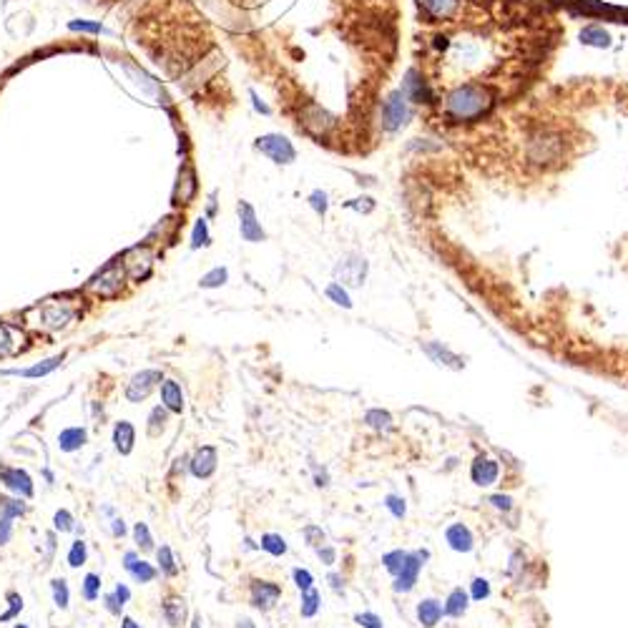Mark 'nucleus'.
I'll list each match as a JSON object with an SVG mask.
<instances>
[{"label":"nucleus","mask_w":628,"mask_h":628,"mask_svg":"<svg viewBox=\"0 0 628 628\" xmlns=\"http://www.w3.org/2000/svg\"><path fill=\"white\" fill-rule=\"evenodd\" d=\"M76 317H78V307H76L71 299H56V297L36 304V307L28 312L31 325L41 327V330H48V332L66 330Z\"/></svg>","instance_id":"f257e3e1"},{"label":"nucleus","mask_w":628,"mask_h":628,"mask_svg":"<svg viewBox=\"0 0 628 628\" xmlns=\"http://www.w3.org/2000/svg\"><path fill=\"white\" fill-rule=\"evenodd\" d=\"M492 103V96L482 86H462L447 96V113L455 121H470L485 113Z\"/></svg>","instance_id":"f03ea898"},{"label":"nucleus","mask_w":628,"mask_h":628,"mask_svg":"<svg viewBox=\"0 0 628 628\" xmlns=\"http://www.w3.org/2000/svg\"><path fill=\"white\" fill-rule=\"evenodd\" d=\"M123 282H126V269L123 264H121V259H116V262L106 264L98 274H93V277L86 282V292H91L98 299H113L123 292Z\"/></svg>","instance_id":"7ed1b4c3"},{"label":"nucleus","mask_w":628,"mask_h":628,"mask_svg":"<svg viewBox=\"0 0 628 628\" xmlns=\"http://www.w3.org/2000/svg\"><path fill=\"white\" fill-rule=\"evenodd\" d=\"M560 153H563V141L553 131L535 133L528 143V158L533 163H538V166H548V163L558 161Z\"/></svg>","instance_id":"20e7f679"},{"label":"nucleus","mask_w":628,"mask_h":628,"mask_svg":"<svg viewBox=\"0 0 628 628\" xmlns=\"http://www.w3.org/2000/svg\"><path fill=\"white\" fill-rule=\"evenodd\" d=\"M163 380V372L161 370H141L136 372V375L128 380V385H126V400L133 405L143 402V400L148 397V395L153 392V390L161 385Z\"/></svg>","instance_id":"39448f33"},{"label":"nucleus","mask_w":628,"mask_h":628,"mask_svg":"<svg viewBox=\"0 0 628 628\" xmlns=\"http://www.w3.org/2000/svg\"><path fill=\"white\" fill-rule=\"evenodd\" d=\"M0 482L11 495H18L23 500H31L36 487H33V477L28 475V470L16 465H0Z\"/></svg>","instance_id":"423d86ee"},{"label":"nucleus","mask_w":628,"mask_h":628,"mask_svg":"<svg viewBox=\"0 0 628 628\" xmlns=\"http://www.w3.org/2000/svg\"><path fill=\"white\" fill-rule=\"evenodd\" d=\"M335 277L340 279V284H347V287H362L367 277L365 257H360V254H345V257L337 262Z\"/></svg>","instance_id":"0eeeda50"},{"label":"nucleus","mask_w":628,"mask_h":628,"mask_svg":"<svg viewBox=\"0 0 628 628\" xmlns=\"http://www.w3.org/2000/svg\"><path fill=\"white\" fill-rule=\"evenodd\" d=\"M121 264H123L126 269V277H131L133 282H141V279H146L148 272H151L153 254L148 246H133V249H128L123 254Z\"/></svg>","instance_id":"6e6552de"},{"label":"nucleus","mask_w":628,"mask_h":628,"mask_svg":"<svg viewBox=\"0 0 628 628\" xmlns=\"http://www.w3.org/2000/svg\"><path fill=\"white\" fill-rule=\"evenodd\" d=\"M427 550H417V553H407L405 555V563L400 568V573L395 576V591L397 593H407L415 588L420 578V571H422L425 558H427Z\"/></svg>","instance_id":"1a4fd4ad"},{"label":"nucleus","mask_w":628,"mask_h":628,"mask_svg":"<svg viewBox=\"0 0 628 628\" xmlns=\"http://www.w3.org/2000/svg\"><path fill=\"white\" fill-rule=\"evenodd\" d=\"M279 598H282V586L274 581H251L249 586V601L251 606L257 608V611L267 613L272 611L274 606L279 603Z\"/></svg>","instance_id":"9d476101"},{"label":"nucleus","mask_w":628,"mask_h":628,"mask_svg":"<svg viewBox=\"0 0 628 628\" xmlns=\"http://www.w3.org/2000/svg\"><path fill=\"white\" fill-rule=\"evenodd\" d=\"M257 148L262 153H267L269 158H274L277 163H292L294 156H297L292 143L284 136H277V133H267V136L257 138Z\"/></svg>","instance_id":"9b49d317"},{"label":"nucleus","mask_w":628,"mask_h":628,"mask_svg":"<svg viewBox=\"0 0 628 628\" xmlns=\"http://www.w3.org/2000/svg\"><path fill=\"white\" fill-rule=\"evenodd\" d=\"M123 568H126V573H128V576H131L136 583H141V586H143V583L156 581V576H158L156 565H151L148 560H143L141 555H138V550H126V553H123Z\"/></svg>","instance_id":"f8f14e48"},{"label":"nucleus","mask_w":628,"mask_h":628,"mask_svg":"<svg viewBox=\"0 0 628 628\" xmlns=\"http://www.w3.org/2000/svg\"><path fill=\"white\" fill-rule=\"evenodd\" d=\"M385 126H388L390 131H395V128H400V126L407 123L410 118V108H407V96L400 91V93H392L388 98V103H385Z\"/></svg>","instance_id":"ddd939ff"},{"label":"nucleus","mask_w":628,"mask_h":628,"mask_svg":"<svg viewBox=\"0 0 628 628\" xmlns=\"http://www.w3.org/2000/svg\"><path fill=\"white\" fill-rule=\"evenodd\" d=\"M216 462H219V457H216V447L204 445L194 452L191 460H188V470H191V475L194 477H199V480H206V477H211L216 472Z\"/></svg>","instance_id":"4468645a"},{"label":"nucleus","mask_w":628,"mask_h":628,"mask_svg":"<svg viewBox=\"0 0 628 628\" xmlns=\"http://www.w3.org/2000/svg\"><path fill=\"white\" fill-rule=\"evenodd\" d=\"M158 390H161V405L168 410V412L181 415L183 410H186L183 390H181V385H178L176 380H171V377H163L161 385H158Z\"/></svg>","instance_id":"2eb2a0df"},{"label":"nucleus","mask_w":628,"mask_h":628,"mask_svg":"<svg viewBox=\"0 0 628 628\" xmlns=\"http://www.w3.org/2000/svg\"><path fill=\"white\" fill-rule=\"evenodd\" d=\"M161 613H163V621L168 623L171 628H181L188 618V606H186V598L183 596H166L161 603Z\"/></svg>","instance_id":"dca6fc26"},{"label":"nucleus","mask_w":628,"mask_h":628,"mask_svg":"<svg viewBox=\"0 0 628 628\" xmlns=\"http://www.w3.org/2000/svg\"><path fill=\"white\" fill-rule=\"evenodd\" d=\"M239 229H241V236H244L246 241H251V244H257V241H264L267 239V234H264L262 224L257 221V214H254V209H251L249 204H239Z\"/></svg>","instance_id":"f3484780"},{"label":"nucleus","mask_w":628,"mask_h":628,"mask_svg":"<svg viewBox=\"0 0 628 628\" xmlns=\"http://www.w3.org/2000/svg\"><path fill=\"white\" fill-rule=\"evenodd\" d=\"M88 445V430L81 427V425H74V427H66L58 432V450L61 452H78Z\"/></svg>","instance_id":"a211bd4d"},{"label":"nucleus","mask_w":628,"mask_h":628,"mask_svg":"<svg viewBox=\"0 0 628 628\" xmlns=\"http://www.w3.org/2000/svg\"><path fill=\"white\" fill-rule=\"evenodd\" d=\"M66 355H56V357H48L43 362H36L33 367H23V370H3L0 375H16V377H26V380H38V377H46L51 375L53 370L63 365Z\"/></svg>","instance_id":"6ab92c4d"},{"label":"nucleus","mask_w":628,"mask_h":628,"mask_svg":"<svg viewBox=\"0 0 628 628\" xmlns=\"http://www.w3.org/2000/svg\"><path fill=\"white\" fill-rule=\"evenodd\" d=\"M133 445H136V427L128 420H118L113 425V447L118 455H131Z\"/></svg>","instance_id":"aec40b11"},{"label":"nucleus","mask_w":628,"mask_h":628,"mask_svg":"<svg viewBox=\"0 0 628 628\" xmlns=\"http://www.w3.org/2000/svg\"><path fill=\"white\" fill-rule=\"evenodd\" d=\"M497 475H500V465H497L495 460H490V457H477V460L472 462V467H470L472 482H475V485H480V487L492 485V482L497 480Z\"/></svg>","instance_id":"412c9836"},{"label":"nucleus","mask_w":628,"mask_h":628,"mask_svg":"<svg viewBox=\"0 0 628 628\" xmlns=\"http://www.w3.org/2000/svg\"><path fill=\"white\" fill-rule=\"evenodd\" d=\"M445 538H447V543H450V548L457 550V553H470L472 543H475V540H472L470 528H467V525H462V523L450 525V528H447V533H445Z\"/></svg>","instance_id":"4be33fe9"},{"label":"nucleus","mask_w":628,"mask_h":628,"mask_svg":"<svg viewBox=\"0 0 628 628\" xmlns=\"http://www.w3.org/2000/svg\"><path fill=\"white\" fill-rule=\"evenodd\" d=\"M440 618H442V606H440V601H435V598H425V601H420L417 621L422 623L425 628H435Z\"/></svg>","instance_id":"5701e85b"},{"label":"nucleus","mask_w":628,"mask_h":628,"mask_svg":"<svg viewBox=\"0 0 628 628\" xmlns=\"http://www.w3.org/2000/svg\"><path fill=\"white\" fill-rule=\"evenodd\" d=\"M425 352H427L430 357H432L437 365H445V367H452V370H462L465 367V362L460 360L457 355H452L447 347L442 345H425Z\"/></svg>","instance_id":"b1692460"},{"label":"nucleus","mask_w":628,"mask_h":628,"mask_svg":"<svg viewBox=\"0 0 628 628\" xmlns=\"http://www.w3.org/2000/svg\"><path fill=\"white\" fill-rule=\"evenodd\" d=\"M465 611H467V593L462 591V588H452L445 606H442V613H447V616L452 618H460L465 616Z\"/></svg>","instance_id":"393cba45"},{"label":"nucleus","mask_w":628,"mask_h":628,"mask_svg":"<svg viewBox=\"0 0 628 628\" xmlns=\"http://www.w3.org/2000/svg\"><path fill=\"white\" fill-rule=\"evenodd\" d=\"M156 563H158V571H161L166 578L178 576V563H176V555H173L171 545H161V548H156Z\"/></svg>","instance_id":"a878e982"},{"label":"nucleus","mask_w":628,"mask_h":628,"mask_svg":"<svg viewBox=\"0 0 628 628\" xmlns=\"http://www.w3.org/2000/svg\"><path fill=\"white\" fill-rule=\"evenodd\" d=\"M166 422H168V410L163 407V405H156V407L148 412V425H146L148 437H158V435L166 430Z\"/></svg>","instance_id":"bb28decb"},{"label":"nucleus","mask_w":628,"mask_h":628,"mask_svg":"<svg viewBox=\"0 0 628 628\" xmlns=\"http://www.w3.org/2000/svg\"><path fill=\"white\" fill-rule=\"evenodd\" d=\"M28 505L23 502V497L18 495H0V513L8 515V518H21V515H26Z\"/></svg>","instance_id":"cd10ccee"},{"label":"nucleus","mask_w":628,"mask_h":628,"mask_svg":"<svg viewBox=\"0 0 628 628\" xmlns=\"http://www.w3.org/2000/svg\"><path fill=\"white\" fill-rule=\"evenodd\" d=\"M51 593H53V603H56V608L66 611V608H69V603H71L69 581H66V578H53V581H51Z\"/></svg>","instance_id":"c85d7f7f"},{"label":"nucleus","mask_w":628,"mask_h":628,"mask_svg":"<svg viewBox=\"0 0 628 628\" xmlns=\"http://www.w3.org/2000/svg\"><path fill=\"white\" fill-rule=\"evenodd\" d=\"M259 545H262V550H267L269 555H274V558L287 553V540L277 533H264L262 540H259Z\"/></svg>","instance_id":"c756f323"},{"label":"nucleus","mask_w":628,"mask_h":628,"mask_svg":"<svg viewBox=\"0 0 628 628\" xmlns=\"http://www.w3.org/2000/svg\"><path fill=\"white\" fill-rule=\"evenodd\" d=\"M66 560H69L71 568H81V565H86V560H88V545H86V540L76 538L74 543H71Z\"/></svg>","instance_id":"7c9ffc66"},{"label":"nucleus","mask_w":628,"mask_h":628,"mask_svg":"<svg viewBox=\"0 0 628 628\" xmlns=\"http://www.w3.org/2000/svg\"><path fill=\"white\" fill-rule=\"evenodd\" d=\"M133 543H136V548L141 550V553H148V550L156 548V545H153V535H151V530H148L146 523L133 525Z\"/></svg>","instance_id":"2f4dec72"},{"label":"nucleus","mask_w":628,"mask_h":628,"mask_svg":"<svg viewBox=\"0 0 628 628\" xmlns=\"http://www.w3.org/2000/svg\"><path fill=\"white\" fill-rule=\"evenodd\" d=\"M81 593H83V598L88 603L98 601V596H101V576L98 573H86L83 583H81Z\"/></svg>","instance_id":"473e14b6"},{"label":"nucleus","mask_w":628,"mask_h":628,"mask_svg":"<svg viewBox=\"0 0 628 628\" xmlns=\"http://www.w3.org/2000/svg\"><path fill=\"white\" fill-rule=\"evenodd\" d=\"M320 593L314 591V588H307V591H302V608H299V611H302V616L304 618H312L314 613L320 611Z\"/></svg>","instance_id":"72a5a7b5"},{"label":"nucleus","mask_w":628,"mask_h":628,"mask_svg":"<svg viewBox=\"0 0 628 628\" xmlns=\"http://www.w3.org/2000/svg\"><path fill=\"white\" fill-rule=\"evenodd\" d=\"M53 530H56V533H71V530H76L74 515H71L66 508H61V510H56V513H53Z\"/></svg>","instance_id":"f704fd0d"},{"label":"nucleus","mask_w":628,"mask_h":628,"mask_svg":"<svg viewBox=\"0 0 628 628\" xmlns=\"http://www.w3.org/2000/svg\"><path fill=\"white\" fill-rule=\"evenodd\" d=\"M226 279H229V272H226L224 267H216V269H211V272H206L199 284L204 289H216V287H224Z\"/></svg>","instance_id":"c9c22d12"},{"label":"nucleus","mask_w":628,"mask_h":628,"mask_svg":"<svg viewBox=\"0 0 628 628\" xmlns=\"http://www.w3.org/2000/svg\"><path fill=\"white\" fill-rule=\"evenodd\" d=\"M211 236H209V224L206 219H199L194 226V234H191V249H201V246H209Z\"/></svg>","instance_id":"e433bc0d"},{"label":"nucleus","mask_w":628,"mask_h":628,"mask_svg":"<svg viewBox=\"0 0 628 628\" xmlns=\"http://www.w3.org/2000/svg\"><path fill=\"white\" fill-rule=\"evenodd\" d=\"M365 422L370 425V427H375V430H390V427H392V417H390V412H383V410H370V412L365 415Z\"/></svg>","instance_id":"4c0bfd02"},{"label":"nucleus","mask_w":628,"mask_h":628,"mask_svg":"<svg viewBox=\"0 0 628 628\" xmlns=\"http://www.w3.org/2000/svg\"><path fill=\"white\" fill-rule=\"evenodd\" d=\"M583 43H588V46H598V48H606L608 43H611V38H608V33L603 31V28H586V31L581 33Z\"/></svg>","instance_id":"58836bf2"},{"label":"nucleus","mask_w":628,"mask_h":628,"mask_svg":"<svg viewBox=\"0 0 628 628\" xmlns=\"http://www.w3.org/2000/svg\"><path fill=\"white\" fill-rule=\"evenodd\" d=\"M405 555H407L405 550H392V553H385L383 555L385 568H388L392 576H397V573H400V568H402V563H405Z\"/></svg>","instance_id":"ea45409f"},{"label":"nucleus","mask_w":628,"mask_h":628,"mask_svg":"<svg viewBox=\"0 0 628 628\" xmlns=\"http://www.w3.org/2000/svg\"><path fill=\"white\" fill-rule=\"evenodd\" d=\"M8 603H11V608H8L6 613H3V616H0V623H6V621H11V618H16L18 613L23 611V596L21 593H16V591H11L8 593Z\"/></svg>","instance_id":"a19ab883"},{"label":"nucleus","mask_w":628,"mask_h":628,"mask_svg":"<svg viewBox=\"0 0 628 628\" xmlns=\"http://www.w3.org/2000/svg\"><path fill=\"white\" fill-rule=\"evenodd\" d=\"M425 8H427L432 16H447V13L455 8V0H422Z\"/></svg>","instance_id":"79ce46f5"},{"label":"nucleus","mask_w":628,"mask_h":628,"mask_svg":"<svg viewBox=\"0 0 628 628\" xmlns=\"http://www.w3.org/2000/svg\"><path fill=\"white\" fill-rule=\"evenodd\" d=\"M327 297H330L335 304H340V307H345V309H350V307H352L350 294H347L345 289H342V284H330V287H327Z\"/></svg>","instance_id":"37998d69"},{"label":"nucleus","mask_w":628,"mask_h":628,"mask_svg":"<svg viewBox=\"0 0 628 628\" xmlns=\"http://www.w3.org/2000/svg\"><path fill=\"white\" fill-rule=\"evenodd\" d=\"M13 538V518L0 513V548H6Z\"/></svg>","instance_id":"c03bdc74"},{"label":"nucleus","mask_w":628,"mask_h":628,"mask_svg":"<svg viewBox=\"0 0 628 628\" xmlns=\"http://www.w3.org/2000/svg\"><path fill=\"white\" fill-rule=\"evenodd\" d=\"M304 538H307V543L314 545V548L325 545V533H322V528H317V525H307V528H304Z\"/></svg>","instance_id":"a18cd8bd"},{"label":"nucleus","mask_w":628,"mask_h":628,"mask_svg":"<svg viewBox=\"0 0 628 628\" xmlns=\"http://www.w3.org/2000/svg\"><path fill=\"white\" fill-rule=\"evenodd\" d=\"M13 352V337H11V327L0 325V357H8Z\"/></svg>","instance_id":"49530a36"},{"label":"nucleus","mask_w":628,"mask_h":628,"mask_svg":"<svg viewBox=\"0 0 628 628\" xmlns=\"http://www.w3.org/2000/svg\"><path fill=\"white\" fill-rule=\"evenodd\" d=\"M385 505L392 510L395 518H405V510H407V508H405V500L400 495H388V497H385Z\"/></svg>","instance_id":"de8ad7c7"},{"label":"nucleus","mask_w":628,"mask_h":628,"mask_svg":"<svg viewBox=\"0 0 628 628\" xmlns=\"http://www.w3.org/2000/svg\"><path fill=\"white\" fill-rule=\"evenodd\" d=\"M292 576H294V583H297L299 591H307V588H312L314 578H312V573H309V571H304V568H294Z\"/></svg>","instance_id":"09e8293b"},{"label":"nucleus","mask_w":628,"mask_h":628,"mask_svg":"<svg viewBox=\"0 0 628 628\" xmlns=\"http://www.w3.org/2000/svg\"><path fill=\"white\" fill-rule=\"evenodd\" d=\"M487 596H490V583H487L485 578H475V581H472V598L482 601V598Z\"/></svg>","instance_id":"8fccbe9b"},{"label":"nucleus","mask_w":628,"mask_h":628,"mask_svg":"<svg viewBox=\"0 0 628 628\" xmlns=\"http://www.w3.org/2000/svg\"><path fill=\"white\" fill-rule=\"evenodd\" d=\"M355 621L365 628H383V621H380V616H375V613H357Z\"/></svg>","instance_id":"3c124183"},{"label":"nucleus","mask_w":628,"mask_h":628,"mask_svg":"<svg viewBox=\"0 0 628 628\" xmlns=\"http://www.w3.org/2000/svg\"><path fill=\"white\" fill-rule=\"evenodd\" d=\"M103 608H106V611L111 613V616H121V611H123V606H121V603L116 601L113 591H111V593H106V596H103Z\"/></svg>","instance_id":"603ef678"},{"label":"nucleus","mask_w":628,"mask_h":628,"mask_svg":"<svg viewBox=\"0 0 628 628\" xmlns=\"http://www.w3.org/2000/svg\"><path fill=\"white\" fill-rule=\"evenodd\" d=\"M309 201H312V206H314V211H317V214H325V211H327V194H325V191H314V194L309 196Z\"/></svg>","instance_id":"864d4df0"},{"label":"nucleus","mask_w":628,"mask_h":628,"mask_svg":"<svg viewBox=\"0 0 628 628\" xmlns=\"http://www.w3.org/2000/svg\"><path fill=\"white\" fill-rule=\"evenodd\" d=\"M113 596H116V601H118L121 606H126V603L131 601V588L126 586V583H116V588H113Z\"/></svg>","instance_id":"5fc2aeb1"},{"label":"nucleus","mask_w":628,"mask_h":628,"mask_svg":"<svg viewBox=\"0 0 628 628\" xmlns=\"http://www.w3.org/2000/svg\"><path fill=\"white\" fill-rule=\"evenodd\" d=\"M490 502L495 505V508H500V510H510V508H513V500H510L508 495H492Z\"/></svg>","instance_id":"6e6d98bb"},{"label":"nucleus","mask_w":628,"mask_h":628,"mask_svg":"<svg viewBox=\"0 0 628 628\" xmlns=\"http://www.w3.org/2000/svg\"><path fill=\"white\" fill-rule=\"evenodd\" d=\"M111 533H113V538H123V535H126V520L123 518L111 520Z\"/></svg>","instance_id":"4d7b16f0"},{"label":"nucleus","mask_w":628,"mask_h":628,"mask_svg":"<svg viewBox=\"0 0 628 628\" xmlns=\"http://www.w3.org/2000/svg\"><path fill=\"white\" fill-rule=\"evenodd\" d=\"M317 553H320V558L325 560L327 565L335 563V550H332V548H325V545H320V548H317Z\"/></svg>","instance_id":"13d9d810"},{"label":"nucleus","mask_w":628,"mask_h":628,"mask_svg":"<svg viewBox=\"0 0 628 628\" xmlns=\"http://www.w3.org/2000/svg\"><path fill=\"white\" fill-rule=\"evenodd\" d=\"M71 28H76V31H101L98 23H71Z\"/></svg>","instance_id":"bf43d9fd"},{"label":"nucleus","mask_w":628,"mask_h":628,"mask_svg":"<svg viewBox=\"0 0 628 628\" xmlns=\"http://www.w3.org/2000/svg\"><path fill=\"white\" fill-rule=\"evenodd\" d=\"M121 628H141V623H138L136 618H131V616H123V618H121Z\"/></svg>","instance_id":"052dcab7"},{"label":"nucleus","mask_w":628,"mask_h":628,"mask_svg":"<svg viewBox=\"0 0 628 628\" xmlns=\"http://www.w3.org/2000/svg\"><path fill=\"white\" fill-rule=\"evenodd\" d=\"M330 581H332V588H335V591H342V588H345V581H342L340 576H335V573L330 576Z\"/></svg>","instance_id":"680f3d73"},{"label":"nucleus","mask_w":628,"mask_h":628,"mask_svg":"<svg viewBox=\"0 0 628 628\" xmlns=\"http://www.w3.org/2000/svg\"><path fill=\"white\" fill-rule=\"evenodd\" d=\"M188 628H201V616H194L191 618V626Z\"/></svg>","instance_id":"e2e57ef3"},{"label":"nucleus","mask_w":628,"mask_h":628,"mask_svg":"<svg viewBox=\"0 0 628 628\" xmlns=\"http://www.w3.org/2000/svg\"><path fill=\"white\" fill-rule=\"evenodd\" d=\"M13 628H31V626H26V623H16Z\"/></svg>","instance_id":"0e129e2a"}]
</instances>
